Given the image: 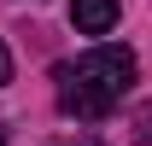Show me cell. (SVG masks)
I'll return each mask as SVG.
<instances>
[{
	"instance_id": "1",
	"label": "cell",
	"mask_w": 152,
	"mask_h": 146,
	"mask_svg": "<svg viewBox=\"0 0 152 146\" xmlns=\"http://www.w3.org/2000/svg\"><path fill=\"white\" fill-rule=\"evenodd\" d=\"M58 76L88 82V88H99V93H111V99H123V93H129V82H134V53H129V47L99 41V47H88L76 64H58Z\"/></svg>"
},
{
	"instance_id": "2",
	"label": "cell",
	"mask_w": 152,
	"mask_h": 146,
	"mask_svg": "<svg viewBox=\"0 0 152 146\" xmlns=\"http://www.w3.org/2000/svg\"><path fill=\"white\" fill-rule=\"evenodd\" d=\"M58 105H64V117H82V123H99V117H111V93L88 88V82H70V76H58Z\"/></svg>"
},
{
	"instance_id": "3",
	"label": "cell",
	"mask_w": 152,
	"mask_h": 146,
	"mask_svg": "<svg viewBox=\"0 0 152 146\" xmlns=\"http://www.w3.org/2000/svg\"><path fill=\"white\" fill-rule=\"evenodd\" d=\"M117 0H70V23H76V35H111V23H117Z\"/></svg>"
},
{
	"instance_id": "4",
	"label": "cell",
	"mask_w": 152,
	"mask_h": 146,
	"mask_svg": "<svg viewBox=\"0 0 152 146\" xmlns=\"http://www.w3.org/2000/svg\"><path fill=\"white\" fill-rule=\"evenodd\" d=\"M134 146H152V111L146 105L134 111Z\"/></svg>"
},
{
	"instance_id": "5",
	"label": "cell",
	"mask_w": 152,
	"mask_h": 146,
	"mask_svg": "<svg viewBox=\"0 0 152 146\" xmlns=\"http://www.w3.org/2000/svg\"><path fill=\"white\" fill-rule=\"evenodd\" d=\"M12 82V53H6V41H0V88Z\"/></svg>"
},
{
	"instance_id": "6",
	"label": "cell",
	"mask_w": 152,
	"mask_h": 146,
	"mask_svg": "<svg viewBox=\"0 0 152 146\" xmlns=\"http://www.w3.org/2000/svg\"><path fill=\"white\" fill-rule=\"evenodd\" d=\"M0 146H6V128H0Z\"/></svg>"
}]
</instances>
